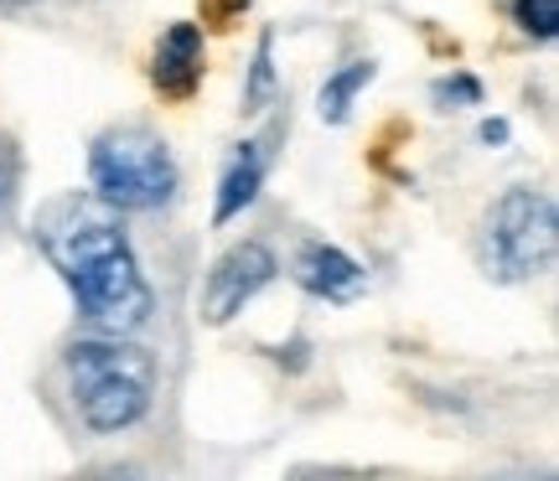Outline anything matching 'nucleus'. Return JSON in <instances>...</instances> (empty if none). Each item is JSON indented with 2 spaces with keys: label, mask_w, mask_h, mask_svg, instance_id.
<instances>
[{
  "label": "nucleus",
  "mask_w": 559,
  "mask_h": 481,
  "mask_svg": "<svg viewBox=\"0 0 559 481\" xmlns=\"http://www.w3.org/2000/svg\"><path fill=\"white\" fill-rule=\"evenodd\" d=\"M270 52H275V41L260 37V47H254V73H249V88H243V109H264L270 94H275V62H270Z\"/></svg>",
  "instance_id": "10"
},
{
  "label": "nucleus",
  "mask_w": 559,
  "mask_h": 481,
  "mask_svg": "<svg viewBox=\"0 0 559 481\" xmlns=\"http://www.w3.org/2000/svg\"><path fill=\"white\" fill-rule=\"evenodd\" d=\"M0 197H5V177H0Z\"/></svg>",
  "instance_id": "13"
},
{
  "label": "nucleus",
  "mask_w": 559,
  "mask_h": 481,
  "mask_svg": "<svg viewBox=\"0 0 559 481\" xmlns=\"http://www.w3.org/2000/svg\"><path fill=\"white\" fill-rule=\"evenodd\" d=\"M280 275L275 254L264 249V243H234L228 254H223L218 264H213V275H207V285H202V321L207 326H223V321H234L243 311V305L260 296L264 285Z\"/></svg>",
  "instance_id": "5"
},
{
  "label": "nucleus",
  "mask_w": 559,
  "mask_h": 481,
  "mask_svg": "<svg viewBox=\"0 0 559 481\" xmlns=\"http://www.w3.org/2000/svg\"><path fill=\"white\" fill-rule=\"evenodd\" d=\"M260 181H264V145L260 141H243L228 160V171L218 181V223L239 218L249 202L260 197Z\"/></svg>",
  "instance_id": "8"
},
{
  "label": "nucleus",
  "mask_w": 559,
  "mask_h": 481,
  "mask_svg": "<svg viewBox=\"0 0 559 481\" xmlns=\"http://www.w3.org/2000/svg\"><path fill=\"white\" fill-rule=\"evenodd\" d=\"M151 79L166 99H187L202 83V26L177 21L166 26V37L156 41V62H151Z\"/></svg>",
  "instance_id": "7"
},
{
  "label": "nucleus",
  "mask_w": 559,
  "mask_h": 481,
  "mask_svg": "<svg viewBox=\"0 0 559 481\" xmlns=\"http://www.w3.org/2000/svg\"><path fill=\"white\" fill-rule=\"evenodd\" d=\"M296 280L311 290V296H321V301H358L362 285H368V269H362L358 260H347L342 249H332V243H306L296 254Z\"/></svg>",
  "instance_id": "6"
},
{
  "label": "nucleus",
  "mask_w": 559,
  "mask_h": 481,
  "mask_svg": "<svg viewBox=\"0 0 559 481\" xmlns=\"http://www.w3.org/2000/svg\"><path fill=\"white\" fill-rule=\"evenodd\" d=\"M368 83H373V62H347L337 79H326V88H321V120L342 124L347 115H353L358 88H368Z\"/></svg>",
  "instance_id": "9"
},
{
  "label": "nucleus",
  "mask_w": 559,
  "mask_h": 481,
  "mask_svg": "<svg viewBox=\"0 0 559 481\" xmlns=\"http://www.w3.org/2000/svg\"><path fill=\"white\" fill-rule=\"evenodd\" d=\"M513 21H519L528 37L549 41L559 26V0H513Z\"/></svg>",
  "instance_id": "11"
},
{
  "label": "nucleus",
  "mask_w": 559,
  "mask_h": 481,
  "mask_svg": "<svg viewBox=\"0 0 559 481\" xmlns=\"http://www.w3.org/2000/svg\"><path fill=\"white\" fill-rule=\"evenodd\" d=\"M481 264L502 285L534 280L555 264V202L534 187H513L481 223Z\"/></svg>",
  "instance_id": "4"
},
{
  "label": "nucleus",
  "mask_w": 559,
  "mask_h": 481,
  "mask_svg": "<svg viewBox=\"0 0 559 481\" xmlns=\"http://www.w3.org/2000/svg\"><path fill=\"white\" fill-rule=\"evenodd\" d=\"M73 409L94 435H120L151 414L156 399V358L124 337H88L68 352Z\"/></svg>",
  "instance_id": "2"
},
{
  "label": "nucleus",
  "mask_w": 559,
  "mask_h": 481,
  "mask_svg": "<svg viewBox=\"0 0 559 481\" xmlns=\"http://www.w3.org/2000/svg\"><path fill=\"white\" fill-rule=\"evenodd\" d=\"M47 264L58 269L73 301H79L83 321L104 332V337H130L140 332L156 296L140 275L135 249L124 239L120 207H109L99 192H62L37 213L32 223Z\"/></svg>",
  "instance_id": "1"
},
{
  "label": "nucleus",
  "mask_w": 559,
  "mask_h": 481,
  "mask_svg": "<svg viewBox=\"0 0 559 481\" xmlns=\"http://www.w3.org/2000/svg\"><path fill=\"white\" fill-rule=\"evenodd\" d=\"M88 177H94V192L109 207L151 213V207H166L177 192V160H171L160 135L140 130V124H120V130H104L94 141Z\"/></svg>",
  "instance_id": "3"
},
{
  "label": "nucleus",
  "mask_w": 559,
  "mask_h": 481,
  "mask_svg": "<svg viewBox=\"0 0 559 481\" xmlns=\"http://www.w3.org/2000/svg\"><path fill=\"white\" fill-rule=\"evenodd\" d=\"M0 5H5V11H21V5H32V0H0Z\"/></svg>",
  "instance_id": "12"
}]
</instances>
